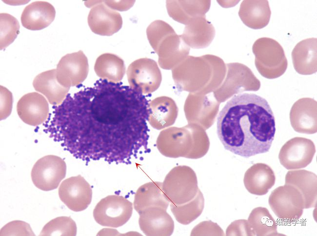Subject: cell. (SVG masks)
<instances>
[{"label":"cell","instance_id":"3","mask_svg":"<svg viewBox=\"0 0 317 236\" xmlns=\"http://www.w3.org/2000/svg\"><path fill=\"white\" fill-rule=\"evenodd\" d=\"M255 66L260 74L268 79H274L286 71L288 61L284 50L276 40L261 38L253 44Z\"/></svg>","mask_w":317,"mask_h":236},{"label":"cell","instance_id":"22","mask_svg":"<svg viewBox=\"0 0 317 236\" xmlns=\"http://www.w3.org/2000/svg\"><path fill=\"white\" fill-rule=\"evenodd\" d=\"M170 202L162 189V183L152 181L140 186L135 195L134 208L139 214L150 207H159L167 209Z\"/></svg>","mask_w":317,"mask_h":236},{"label":"cell","instance_id":"1","mask_svg":"<svg viewBox=\"0 0 317 236\" xmlns=\"http://www.w3.org/2000/svg\"><path fill=\"white\" fill-rule=\"evenodd\" d=\"M149 103L130 86L100 79L67 94L45 130L77 158L130 164L149 151Z\"/></svg>","mask_w":317,"mask_h":236},{"label":"cell","instance_id":"31","mask_svg":"<svg viewBox=\"0 0 317 236\" xmlns=\"http://www.w3.org/2000/svg\"><path fill=\"white\" fill-rule=\"evenodd\" d=\"M103 2L112 9L125 11L133 6L134 1H104Z\"/></svg>","mask_w":317,"mask_h":236},{"label":"cell","instance_id":"25","mask_svg":"<svg viewBox=\"0 0 317 236\" xmlns=\"http://www.w3.org/2000/svg\"><path fill=\"white\" fill-rule=\"evenodd\" d=\"M247 220L256 236H284L277 232V222L265 207L253 209Z\"/></svg>","mask_w":317,"mask_h":236},{"label":"cell","instance_id":"17","mask_svg":"<svg viewBox=\"0 0 317 236\" xmlns=\"http://www.w3.org/2000/svg\"><path fill=\"white\" fill-rule=\"evenodd\" d=\"M56 11L49 2L37 1L24 9L21 15L22 26L30 30H40L48 27L54 20Z\"/></svg>","mask_w":317,"mask_h":236},{"label":"cell","instance_id":"28","mask_svg":"<svg viewBox=\"0 0 317 236\" xmlns=\"http://www.w3.org/2000/svg\"><path fill=\"white\" fill-rule=\"evenodd\" d=\"M15 221L6 224L0 230V236H35L30 226L20 221L18 228H16Z\"/></svg>","mask_w":317,"mask_h":236},{"label":"cell","instance_id":"6","mask_svg":"<svg viewBox=\"0 0 317 236\" xmlns=\"http://www.w3.org/2000/svg\"><path fill=\"white\" fill-rule=\"evenodd\" d=\"M66 165L64 160L55 155H46L34 165L31 177L38 189L49 191L56 189L65 177Z\"/></svg>","mask_w":317,"mask_h":236},{"label":"cell","instance_id":"9","mask_svg":"<svg viewBox=\"0 0 317 236\" xmlns=\"http://www.w3.org/2000/svg\"><path fill=\"white\" fill-rule=\"evenodd\" d=\"M60 199L71 210L80 212L91 203L92 190L89 183L81 175L63 180L59 188Z\"/></svg>","mask_w":317,"mask_h":236},{"label":"cell","instance_id":"8","mask_svg":"<svg viewBox=\"0 0 317 236\" xmlns=\"http://www.w3.org/2000/svg\"><path fill=\"white\" fill-rule=\"evenodd\" d=\"M316 150L314 143L302 137L293 138L281 147L278 154L280 164L287 170L306 167L312 162Z\"/></svg>","mask_w":317,"mask_h":236},{"label":"cell","instance_id":"19","mask_svg":"<svg viewBox=\"0 0 317 236\" xmlns=\"http://www.w3.org/2000/svg\"><path fill=\"white\" fill-rule=\"evenodd\" d=\"M291 55L297 73L310 75L317 72V38H308L298 42Z\"/></svg>","mask_w":317,"mask_h":236},{"label":"cell","instance_id":"15","mask_svg":"<svg viewBox=\"0 0 317 236\" xmlns=\"http://www.w3.org/2000/svg\"><path fill=\"white\" fill-rule=\"evenodd\" d=\"M139 220L140 230L146 236H170L174 228V221L166 209L150 207L142 210Z\"/></svg>","mask_w":317,"mask_h":236},{"label":"cell","instance_id":"7","mask_svg":"<svg viewBox=\"0 0 317 236\" xmlns=\"http://www.w3.org/2000/svg\"><path fill=\"white\" fill-rule=\"evenodd\" d=\"M126 74L129 86L143 94L156 91L161 81V74L156 62L148 58L132 62Z\"/></svg>","mask_w":317,"mask_h":236},{"label":"cell","instance_id":"27","mask_svg":"<svg viewBox=\"0 0 317 236\" xmlns=\"http://www.w3.org/2000/svg\"><path fill=\"white\" fill-rule=\"evenodd\" d=\"M20 26L17 19L8 13L0 14V50L11 44L20 33Z\"/></svg>","mask_w":317,"mask_h":236},{"label":"cell","instance_id":"2","mask_svg":"<svg viewBox=\"0 0 317 236\" xmlns=\"http://www.w3.org/2000/svg\"><path fill=\"white\" fill-rule=\"evenodd\" d=\"M217 134L224 148L244 157L268 152L276 132L268 101L253 93L234 96L219 112Z\"/></svg>","mask_w":317,"mask_h":236},{"label":"cell","instance_id":"12","mask_svg":"<svg viewBox=\"0 0 317 236\" xmlns=\"http://www.w3.org/2000/svg\"><path fill=\"white\" fill-rule=\"evenodd\" d=\"M195 180H187L179 167L173 169L166 176L162 183V189L170 203L177 205L187 203L196 197L197 190L189 188H198L197 184H190Z\"/></svg>","mask_w":317,"mask_h":236},{"label":"cell","instance_id":"16","mask_svg":"<svg viewBox=\"0 0 317 236\" xmlns=\"http://www.w3.org/2000/svg\"><path fill=\"white\" fill-rule=\"evenodd\" d=\"M276 177L272 169L263 163H255L246 171L243 182L250 193L263 196L274 185Z\"/></svg>","mask_w":317,"mask_h":236},{"label":"cell","instance_id":"14","mask_svg":"<svg viewBox=\"0 0 317 236\" xmlns=\"http://www.w3.org/2000/svg\"><path fill=\"white\" fill-rule=\"evenodd\" d=\"M20 118L25 123L36 126L43 123L49 117V108L47 100L37 92L23 96L17 104Z\"/></svg>","mask_w":317,"mask_h":236},{"label":"cell","instance_id":"24","mask_svg":"<svg viewBox=\"0 0 317 236\" xmlns=\"http://www.w3.org/2000/svg\"><path fill=\"white\" fill-rule=\"evenodd\" d=\"M94 70L100 79L118 83L123 79L125 66L123 59L111 53H104L96 59Z\"/></svg>","mask_w":317,"mask_h":236},{"label":"cell","instance_id":"10","mask_svg":"<svg viewBox=\"0 0 317 236\" xmlns=\"http://www.w3.org/2000/svg\"><path fill=\"white\" fill-rule=\"evenodd\" d=\"M56 71L60 85L67 88L77 86L85 80L88 74L87 58L81 50L67 54L61 58Z\"/></svg>","mask_w":317,"mask_h":236},{"label":"cell","instance_id":"18","mask_svg":"<svg viewBox=\"0 0 317 236\" xmlns=\"http://www.w3.org/2000/svg\"><path fill=\"white\" fill-rule=\"evenodd\" d=\"M317 182L316 174L304 169L289 171L285 177V184L294 186L301 194L305 202L304 209L316 206Z\"/></svg>","mask_w":317,"mask_h":236},{"label":"cell","instance_id":"5","mask_svg":"<svg viewBox=\"0 0 317 236\" xmlns=\"http://www.w3.org/2000/svg\"><path fill=\"white\" fill-rule=\"evenodd\" d=\"M132 203L125 197L109 195L102 198L93 210V217L99 225L118 228L125 224L132 215Z\"/></svg>","mask_w":317,"mask_h":236},{"label":"cell","instance_id":"21","mask_svg":"<svg viewBox=\"0 0 317 236\" xmlns=\"http://www.w3.org/2000/svg\"><path fill=\"white\" fill-rule=\"evenodd\" d=\"M33 85L36 91L44 95L49 103L60 105L67 96L70 88L63 87L57 80L56 69H51L38 75Z\"/></svg>","mask_w":317,"mask_h":236},{"label":"cell","instance_id":"20","mask_svg":"<svg viewBox=\"0 0 317 236\" xmlns=\"http://www.w3.org/2000/svg\"><path fill=\"white\" fill-rule=\"evenodd\" d=\"M238 15L247 26L260 29L268 24L271 11L267 0H244L241 4Z\"/></svg>","mask_w":317,"mask_h":236},{"label":"cell","instance_id":"26","mask_svg":"<svg viewBox=\"0 0 317 236\" xmlns=\"http://www.w3.org/2000/svg\"><path fill=\"white\" fill-rule=\"evenodd\" d=\"M77 225L70 216H59L52 219L43 227L40 236H76Z\"/></svg>","mask_w":317,"mask_h":236},{"label":"cell","instance_id":"11","mask_svg":"<svg viewBox=\"0 0 317 236\" xmlns=\"http://www.w3.org/2000/svg\"><path fill=\"white\" fill-rule=\"evenodd\" d=\"M88 14L87 20L95 34L110 36L118 32L122 25L120 14L107 6L103 1H96Z\"/></svg>","mask_w":317,"mask_h":236},{"label":"cell","instance_id":"30","mask_svg":"<svg viewBox=\"0 0 317 236\" xmlns=\"http://www.w3.org/2000/svg\"><path fill=\"white\" fill-rule=\"evenodd\" d=\"M0 119H4L11 114L12 109L13 95L5 87L0 85Z\"/></svg>","mask_w":317,"mask_h":236},{"label":"cell","instance_id":"29","mask_svg":"<svg viewBox=\"0 0 317 236\" xmlns=\"http://www.w3.org/2000/svg\"><path fill=\"white\" fill-rule=\"evenodd\" d=\"M226 236H256L248 221L239 219L232 222L226 231Z\"/></svg>","mask_w":317,"mask_h":236},{"label":"cell","instance_id":"4","mask_svg":"<svg viewBox=\"0 0 317 236\" xmlns=\"http://www.w3.org/2000/svg\"><path fill=\"white\" fill-rule=\"evenodd\" d=\"M268 203L279 219L288 222L298 220L305 207L304 198L299 190L287 184L274 189L269 196Z\"/></svg>","mask_w":317,"mask_h":236},{"label":"cell","instance_id":"13","mask_svg":"<svg viewBox=\"0 0 317 236\" xmlns=\"http://www.w3.org/2000/svg\"><path fill=\"white\" fill-rule=\"evenodd\" d=\"M317 103L310 98H301L293 105L290 120L294 130L300 133L313 134L317 131Z\"/></svg>","mask_w":317,"mask_h":236},{"label":"cell","instance_id":"23","mask_svg":"<svg viewBox=\"0 0 317 236\" xmlns=\"http://www.w3.org/2000/svg\"><path fill=\"white\" fill-rule=\"evenodd\" d=\"M148 121L158 130L173 124L176 118L178 108L175 101L167 97L156 98L149 103Z\"/></svg>","mask_w":317,"mask_h":236}]
</instances>
